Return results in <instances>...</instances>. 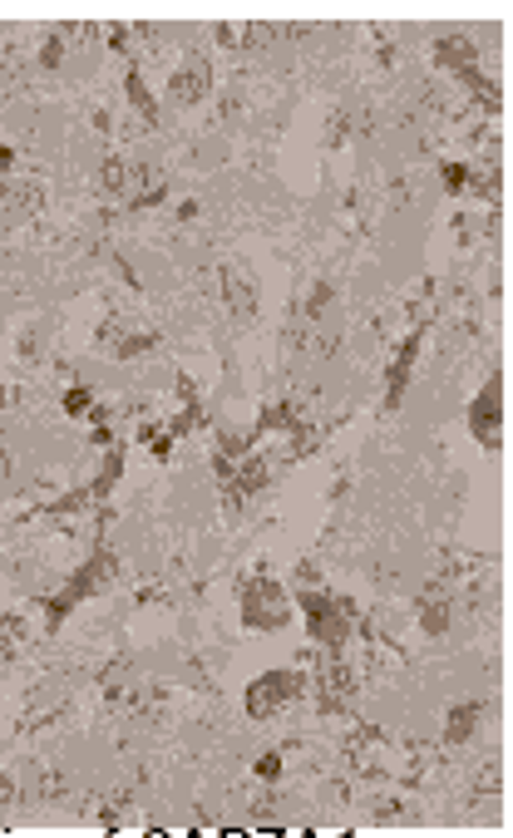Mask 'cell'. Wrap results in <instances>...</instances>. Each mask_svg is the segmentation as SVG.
I'll list each match as a JSON object with an SVG mask.
<instances>
[{"label":"cell","instance_id":"9a60e30c","mask_svg":"<svg viewBox=\"0 0 513 838\" xmlns=\"http://www.w3.org/2000/svg\"><path fill=\"white\" fill-rule=\"evenodd\" d=\"M99 188H104L109 198H128V192H134V168H128L124 159H104V168H99Z\"/></svg>","mask_w":513,"mask_h":838},{"label":"cell","instance_id":"484cf974","mask_svg":"<svg viewBox=\"0 0 513 838\" xmlns=\"http://www.w3.org/2000/svg\"><path fill=\"white\" fill-rule=\"evenodd\" d=\"M54 35L64 40V50H85L94 40V25H54Z\"/></svg>","mask_w":513,"mask_h":838},{"label":"cell","instance_id":"d590c367","mask_svg":"<svg viewBox=\"0 0 513 838\" xmlns=\"http://www.w3.org/2000/svg\"><path fill=\"white\" fill-rule=\"evenodd\" d=\"M198 217V202H178V223H192Z\"/></svg>","mask_w":513,"mask_h":838},{"label":"cell","instance_id":"6da1fadb","mask_svg":"<svg viewBox=\"0 0 513 838\" xmlns=\"http://www.w3.org/2000/svg\"><path fill=\"white\" fill-rule=\"evenodd\" d=\"M297 606H301V616H306L311 641H321L326 651H341L346 641H351V631H355V616H361L351 597L321 592V587H301Z\"/></svg>","mask_w":513,"mask_h":838},{"label":"cell","instance_id":"1f68e13d","mask_svg":"<svg viewBox=\"0 0 513 838\" xmlns=\"http://www.w3.org/2000/svg\"><path fill=\"white\" fill-rule=\"evenodd\" d=\"M297 582H301V587H321V567H311V563H297Z\"/></svg>","mask_w":513,"mask_h":838},{"label":"cell","instance_id":"ffe728a7","mask_svg":"<svg viewBox=\"0 0 513 838\" xmlns=\"http://www.w3.org/2000/svg\"><path fill=\"white\" fill-rule=\"evenodd\" d=\"M203 425H208V410H203V400H188V404H183V410L168 419V435L178 439V435H192V429H203Z\"/></svg>","mask_w":513,"mask_h":838},{"label":"cell","instance_id":"e575fe53","mask_svg":"<svg viewBox=\"0 0 513 838\" xmlns=\"http://www.w3.org/2000/svg\"><path fill=\"white\" fill-rule=\"evenodd\" d=\"M60 794H64V779L50 775V779H45V799H60Z\"/></svg>","mask_w":513,"mask_h":838},{"label":"cell","instance_id":"8fae6325","mask_svg":"<svg viewBox=\"0 0 513 838\" xmlns=\"http://www.w3.org/2000/svg\"><path fill=\"white\" fill-rule=\"evenodd\" d=\"M419 631H425V637H444L449 631V622H454V606H449V597H444V587H435L429 582V592L419 597Z\"/></svg>","mask_w":513,"mask_h":838},{"label":"cell","instance_id":"4316f807","mask_svg":"<svg viewBox=\"0 0 513 838\" xmlns=\"http://www.w3.org/2000/svg\"><path fill=\"white\" fill-rule=\"evenodd\" d=\"M326 306H331V281H316V287L306 291V306H301V311L316 321V316H326Z\"/></svg>","mask_w":513,"mask_h":838},{"label":"cell","instance_id":"d4e9b609","mask_svg":"<svg viewBox=\"0 0 513 838\" xmlns=\"http://www.w3.org/2000/svg\"><path fill=\"white\" fill-rule=\"evenodd\" d=\"M64 54H69V50H64V40L50 30V35L40 40V69H60V64H64Z\"/></svg>","mask_w":513,"mask_h":838},{"label":"cell","instance_id":"2e32d148","mask_svg":"<svg viewBox=\"0 0 513 838\" xmlns=\"http://www.w3.org/2000/svg\"><path fill=\"white\" fill-rule=\"evenodd\" d=\"M301 414H297V404L291 400H281V404H267V410L256 414V435H287L291 425H297Z\"/></svg>","mask_w":513,"mask_h":838},{"label":"cell","instance_id":"ba28073f","mask_svg":"<svg viewBox=\"0 0 513 838\" xmlns=\"http://www.w3.org/2000/svg\"><path fill=\"white\" fill-rule=\"evenodd\" d=\"M217 281H223L227 311H232L237 321H252L256 316V276H252V266H247V262H223Z\"/></svg>","mask_w":513,"mask_h":838},{"label":"cell","instance_id":"603a6c76","mask_svg":"<svg viewBox=\"0 0 513 838\" xmlns=\"http://www.w3.org/2000/svg\"><path fill=\"white\" fill-rule=\"evenodd\" d=\"M439 178H444L449 192H464L474 178V163H439Z\"/></svg>","mask_w":513,"mask_h":838},{"label":"cell","instance_id":"52a82bcc","mask_svg":"<svg viewBox=\"0 0 513 838\" xmlns=\"http://www.w3.org/2000/svg\"><path fill=\"white\" fill-rule=\"evenodd\" d=\"M419 330H410L405 340H400V351L390 355V365H385V414H395L400 400H405L410 390V375H415V361H419Z\"/></svg>","mask_w":513,"mask_h":838},{"label":"cell","instance_id":"8d00e7d4","mask_svg":"<svg viewBox=\"0 0 513 838\" xmlns=\"http://www.w3.org/2000/svg\"><path fill=\"white\" fill-rule=\"evenodd\" d=\"M15 168V149H5V143H0V173H11Z\"/></svg>","mask_w":513,"mask_h":838},{"label":"cell","instance_id":"4fadbf2b","mask_svg":"<svg viewBox=\"0 0 513 838\" xmlns=\"http://www.w3.org/2000/svg\"><path fill=\"white\" fill-rule=\"evenodd\" d=\"M232 484L242 488L247 499H252V493H262V488L272 484V464H267V454H242V459H237Z\"/></svg>","mask_w":513,"mask_h":838},{"label":"cell","instance_id":"9c48e42d","mask_svg":"<svg viewBox=\"0 0 513 838\" xmlns=\"http://www.w3.org/2000/svg\"><path fill=\"white\" fill-rule=\"evenodd\" d=\"M40 207H45V192L35 183H0V223L5 227L30 223Z\"/></svg>","mask_w":513,"mask_h":838},{"label":"cell","instance_id":"ac0fdd59","mask_svg":"<svg viewBox=\"0 0 513 838\" xmlns=\"http://www.w3.org/2000/svg\"><path fill=\"white\" fill-rule=\"evenodd\" d=\"M149 351H159V330H128L124 340H114V346H109V355H114V361H134V355H149Z\"/></svg>","mask_w":513,"mask_h":838},{"label":"cell","instance_id":"5b68a950","mask_svg":"<svg viewBox=\"0 0 513 838\" xmlns=\"http://www.w3.org/2000/svg\"><path fill=\"white\" fill-rule=\"evenodd\" d=\"M469 435L479 439L489 454L503 449V375L499 370H493L489 380H484V390L469 400Z\"/></svg>","mask_w":513,"mask_h":838},{"label":"cell","instance_id":"836d02e7","mask_svg":"<svg viewBox=\"0 0 513 838\" xmlns=\"http://www.w3.org/2000/svg\"><path fill=\"white\" fill-rule=\"evenodd\" d=\"M5 804H15V779L11 775H0V809Z\"/></svg>","mask_w":513,"mask_h":838},{"label":"cell","instance_id":"7c38bea8","mask_svg":"<svg viewBox=\"0 0 513 838\" xmlns=\"http://www.w3.org/2000/svg\"><path fill=\"white\" fill-rule=\"evenodd\" d=\"M479 701H460L454 711L444 715V744H469L474 730H479Z\"/></svg>","mask_w":513,"mask_h":838},{"label":"cell","instance_id":"e0dca14e","mask_svg":"<svg viewBox=\"0 0 513 838\" xmlns=\"http://www.w3.org/2000/svg\"><path fill=\"white\" fill-rule=\"evenodd\" d=\"M118 474H124V444H114L104 454V464H99V474H94V484H89V493L94 499H109L114 493V484H118Z\"/></svg>","mask_w":513,"mask_h":838},{"label":"cell","instance_id":"3957f363","mask_svg":"<svg viewBox=\"0 0 513 838\" xmlns=\"http://www.w3.org/2000/svg\"><path fill=\"white\" fill-rule=\"evenodd\" d=\"M242 626L247 631H281L291 622V602L277 577H247L242 582Z\"/></svg>","mask_w":513,"mask_h":838},{"label":"cell","instance_id":"5bb4252c","mask_svg":"<svg viewBox=\"0 0 513 838\" xmlns=\"http://www.w3.org/2000/svg\"><path fill=\"white\" fill-rule=\"evenodd\" d=\"M124 94H128V104L143 114V124H159V99H153V89L143 85L139 69H128V75H124Z\"/></svg>","mask_w":513,"mask_h":838},{"label":"cell","instance_id":"8992f818","mask_svg":"<svg viewBox=\"0 0 513 838\" xmlns=\"http://www.w3.org/2000/svg\"><path fill=\"white\" fill-rule=\"evenodd\" d=\"M208 89H213V64H208V54H183V64L168 75V99L173 104H203Z\"/></svg>","mask_w":513,"mask_h":838},{"label":"cell","instance_id":"7a4b0ae2","mask_svg":"<svg viewBox=\"0 0 513 838\" xmlns=\"http://www.w3.org/2000/svg\"><path fill=\"white\" fill-rule=\"evenodd\" d=\"M114 577H118V557H114V552H104V548H99L94 557H89V563L79 567V573L69 577V582H64V592H54L50 602H45V622H50V631H54V626H60L69 612H75V606L85 602V597L104 592V587L114 582Z\"/></svg>","mask_w":513,"mask_h":838},{"label":"cell","instance_id":"f546056e","mask_svg":"<svg viewBox=\"0 0 513 838\" xmlns=\"http://www.w3.org/2000/svg\"><path fill=\"white\" fill-rule=\"evenodd\" d=\"M104 40H109V50H118V54H124V50H128V40H134V30H128V25H114V30H109Z\"/></svg>","mask_w":513,"mask_h":838},{"label":"cell","instance_id":"44dd1931","mask_svg":"<svg viewBox=\"0 0 513 838\" xmlns=\"http://www.w3.org/2000/svg\"><path fill=\"white\" fill-rule=\"evenodd\" d=\"M60 410L69 414V419H89V410H94V390H89V385H69V390L60 395Z\"/></svg>","mask_w":513,"mask_h":838},{"label":"cell","instance_id":"f1b7e54d","mask_svg":"<svg viewBox=\"0 0 513 838\" xmlns=\"http://www.w3.org/2000/svg\"><path fill=\"white\" fill-rule=\"evenodd\" d=\"M242 40H247V25H217V45H227V50H242Z\"/></svg>","mask_w":513,"mask_h":838},{"label":"cell","instance_id":"30bf717a","mask_svg":"<svg viewBox=\"0 0 513 838\" xmlns=\"http://www.w3.org/2000/svg\"><path fill=\"white\" fill-rule=\"evenodd\" d=\"M435 64H444V69H454V75L479 69V45H474V35H464V30L439 35L435 40Z\"/></svg>","mask_w":513,"mask_h":838},{"label":"cell","instance_id":"d6986e66","mask_svg":"<svg viewBox=\"0 0 513 838\" xmlns=\"http://www.w3.org/2000/svg\"><path fill=\"white\" fill-rule=\"evenodd\" d=\"M287 435H291V459H306V454H316V449H321V429H316V419H297V425H291Z\"/></svg>","mask_w":513,"mask_h":838},{"label":"cell","instance_id":"277c9868","mask_svg":"<svg viewBox=\"0 0 513 838\" xmlns=\"http://www.w3.org/2000/svg\"><path fill=\"white\" fill-rule=\"evenodd\" d=\"M301 690H306V676H301V671H267V676H256L252 686H247L242 711L252 715V720H272L281 705L297 701Z\"/></svg>","mask_w":513,"mask_h":838},{"label":"cell","instance_id":"83f0119b","mask_svg":"<svg viewBox=\"0 0 513 838\" xmlns=\"http://www.w3.org/2000/svg\"><path fill=\"white\" fill-rule=\"evenodd\" d=\"M281 769H287V760H281L277 750L256 760V779H262V785H277V779H281Z\"/></svg>","mask_w":513,"mask_h":838},{"label":"cell","instance_id":"d6a6232c","mask_svg":"<svg viewBox=\"0 0 513 838\" xmlns=\"http://www.w3.org/2000/svg\"><path fill=\"white\" fill-rule=\"evenodd\" d=\"M11 631H15V622H5V626H0V671H5V661H11Z\"/></svg>","mask_w":513,"mask_h":838},{"label":"cell","instance_id":"cb8c5ba5","mask_svg":"<svg viewBox=\"0 0 513 838\" xmlns=\"http://www.w3.org/2000/svg\"><path fill=\"white\" fill-rule=\"evenodd\" d=\"M89 503H94V493H89V488H75V493H64V499L45 503V513H85Z\"/></svg>","mask_w":513,"mask_h":838},{"label":"cell","instance_id":"4dcf8cb0","mask_svg":"<svg viewBox=\"0 0 513 838\" xmlns=\"http://www.w3.org/2000/svg\"><path fill=\"white\" fill-rule=\"evenodd\" d=\"M173 390H178V400L188 404V400H198V385L188 380V375H173Z\"/></svg>","mask_w":513,"mask_h":838},{"label":"cell","instance_id":"7402d4cb","mask_svg":"<svg viewBox=\"0 0 513 838\" xmlns=\"http://www.w3.org/2000/svg\"><path fill=\"white\" fill-rule=\"evenodd\" d=\"M163 198H168V183L159 178V183H149V188H139V192H128L124 202H128V207H134V213H143V207H159Z\"/></svg>","mask_w":513,"mask_h":838}]
</instances>
